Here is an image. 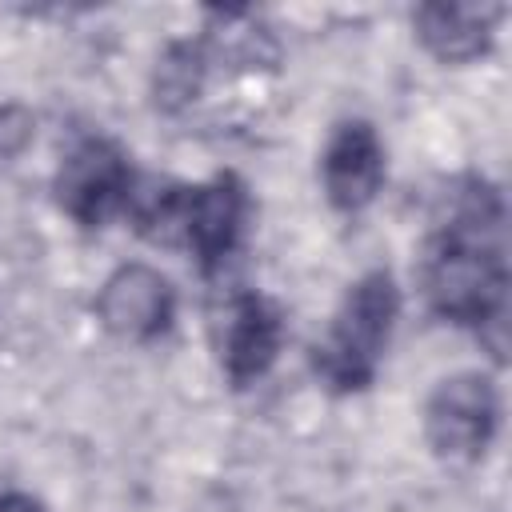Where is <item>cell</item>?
Listing matches in <instances>:
<instances>
[{
	"label": "cell",
	"mask_w": 512,
	"mask_h": 512,
	"mask_svg": "<svg viewBox=\"0 0 512 512\" xmlns=\"http://www.w3.org/2000/svg\"><path fill=\"white\" fill-rule=\"evenodd\" d=\"M184 224H188V240L196 244L200 260H220L232 248L236 228H240V192H236V184L216 180V184L200 188L188 200Z\"/></svg>",
	"instance_id": "cell-9"
},
{
	"label": "cell",
	"mask_w": 512,
	"mask_h": 512,
	"mask_svg": "<svg viewBox=\"0 0 512 512\" xmlns=\"http://www.w3.org/2000/svg\"><path fill=\"white\" fill-rule=\"evenodd\" d=\"M0 512H40V508H36L28 496H4V500H0Z\"/></svg>",
	"instance_id": "cell-10"
},
{
	"label": "cell",
	"mask_w": 512,
	"mask_h": 512,
	"mask_svg": "<svg viewBox=\"0 0 512 512\" xmlns=\"http://www.w3.org/2000/svg\"><path fill=\"white\" fill-rule=\"evenodd\" d=\"M384 176V156L376 144V132L368 124H340L324 152V188L328 200L344 212L364 208Z\"/></svg>",
	"instance_id": "cell-6"
},
{
	"label": "cell",
	"mask_w": 512,
	"mask_h": 512,
	"mask_svg": "<svg viewBox=\"0 0 512 512\" xmlns=\"http://www.w3.org/2000/svg\"><path fill=\"white\" fill-rule=\"evenodd\" d=\"M124 184H128V176H124L120 152L108 148V144H100V140H92V144H80L64 160L60 180H56V192H60V204L76 220L96 224V220H104L120 204Z\"/></svg>",
	"instance_id": "cell-5"
},
{
	"label": "cell",
	"mask_w": 512,
	"mask_h": 512,
	"mask_svg": "<svg viewBox=\"0 0 512 512\" xmlns=\"http://www.w3.org/2000/svg\"><path fill=\"white\" fill-rule=\"evenodd\" d=\"M96 312L108 332L124 340L156 336L172 316V288L168 280L148 264H124L116 268L96 300Z\"/></svg>",
	"instance_id": "cell-4"
},
{
	"label": "cell",
	"mask_w": 512,
	"mask_h": 512,
	"mask_svg": "<svg viewBox=\"0 0 512 512\" xmlns=\"http://www.w3.org/2000/svg\"><path fill=\"white\" fill-rule=\"evenodd\" d=\"M496 428V396L492 384L476 372H460L444 380L428 400V440L448 460H472L484 452Z\"/></svg>",
	"instance_id": "cell-2"
},
{
	"label": "cell",
	"mask_w": 512,
	"mask_h": 512,
	"mask_svg": "<svg viewBox=\"0 0 512 512\" xmlns=\"http://www.w3.org/2000/svg\"><path fill=\"white\" fill-rule=\"evenodd\" d=\"M500 268L476 240H452L428 272V292L448 316H488L500 300Z\"/></svg>",
	"instance_id": "cell-3"
},
{
	"label": "cell",
	"mask_w": 512,
	"mask_h": 512,
	"mask_svg": "<svg viewBox=\"0 0 512 512\" xmlns=\"http://www.w3.org/2000/svg\"><path fill=\"white\" fill-rule=\"evenodd\" d=\"M492 8L480 4H424L416 12L420 40L444 56V60H468L488 44L492 32Z\"/></svg>",
	"instance_id": "cell-7"
},
{
	"label": "cell",
	"mask_w": 512,
	"mask_h": 512,
	"mask_svg": "<svg viewBox=\"0 0 512 512\" xmlns=\"http://www.w3.org/2000/svg\"><path fill=\"white\" fill-rule=\"evenodd\" d=\"M276 352V316L256 300L244 296L228 308L224 324V360L236 380H252L272 364Z\"/></svg>",
	"instance_id": "cell-8"
},
{
	"label": "cell",
	"mask_w": 512,
	"mask_h": 512,
	"mask_svg": "<svg viewBox=\"0 0 512 512\" xmlns=\"http://www.w3.org/2000/svg\"><path fill=\"white\" fill-rule=\"evenodd\" d=\"M392 320H396V288H392V276L388 272H372L364 276L336 324H332V336L324 344V372L344 384V388H356L372 376L384 344H388V332H392Z\"/></svg>",
	"instance_id": "cell-1"
}]
</instances>
